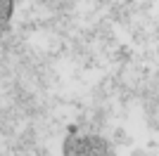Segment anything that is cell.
<instances>
[{
    "instance_id": "cell-1",
    "label": "cell",
    "mask_w": 159,
    "mask_h": 156,
    "mask_svg": "<svg viewBox=\"0 0 159 156\" xmlns=\"http://www.w3.org/2000/svg\"><path fill=\"white\" fill-rule=\"evenodd\" d=\"M64 156H116V151L102 135L71 130L64 140Z\"/></svg>"
},
{
    "instance_id": "cell-2",
    "label": "cell",
    "mask_w": 159,
    "mask_h": 156,
    "mask_svg": "<svg viewBox=\"0 0 159 156\" xmlns=\"http://www.w3.org/2000/svg\"><path fill=\"white\" fill-rule=\"evenodd\" d=\"M12 10H14V0H0V33L7 28L10 19H12Z\"/></svg>"
}]
</instances>
